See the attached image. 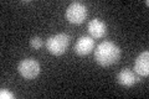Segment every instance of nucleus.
<instances>
[{
  "label": "nucleus",
  "instance_id": "10",
  "mask_svg": "<svg viewBox=\"0 0 149 99\" xmlns=\"http://www.w3.org/2000/svg\"><path fill=\"white\" fill-rule=\"evenodd\" d=\"M0 98L1 99H14L15 98V94L10 93L9 91H6V89H1V91H0Z\"/></svg>",
  "mask_w": 149,
  "mask_h": 99
},
{
  "label": "nucleus",
  "instance_id": "7",
  "mask_svg": "<svg viewBox=\"0 0 149 99\" xmlns=\"http://www.w3.org/2000/svg\"><path fill=\"white\" fill-rule=\"evenodd\" d=\"M134 72L138 76L148 77L149 74V52L144 51L134 61Z\"/></svg>",
  "mask_w": 149,
  "mask_h": 99
},
{
  "label": "nucleus",
  "instance_id": "2",
  "mask_svg": "<svg viewBox=\"0 0 149 99\" xmlns=\"http://www.w3.org/2000/svg\"><path fill=\"white\" fill-rule=\"evenodd\" d=\"M70 42V37L66 34H57L52 35L46 40V48L54 56H61L67 51Z\"/></svg>",
  "mask_w": 149,
  "mask_h": 99
},
{
  "label": "nucleus",
  "instance_id": "1",
  "mask_svg": "<svg viewBox=\"0 0 149 99\" xmlns=\"http://www.w3.org/2000/svg\"><path fill=\"white\" fill-rule=\"evenodd\" d=\"M120 48L111 41H104L100 44L95 50V60L102 67H109V66L117 63L120 58Z\"/></svg>",
  "mask_w": 149,
  "mask_h": 99
},
{
  "label": "nucleus",
  "instance_id": "9",
  "mask_svg": "<svg viewBox=\"0 0 149 99\" xmlns=\"http://www.w3.org/2000/svg\"><path fill=\"white\" fill-rule=\"evenodd\" d=\"M30 46H31L34 50H40L41 47L44 46V40L41 39V37H39V36L31 37V40H30Z\"/></svg>",
  "mask_w": 149,
  "mask_h": 99
},
{
  "label": "nucleus",
  "instance_id": "8",
  "mask_svg": "<svg viewBox=\"0 0 149 99\" xmlns=\"http://www.w3.org/2000/svg\"><path fill=\"white\" fill-rule=\"evenodd\" d=\"M87 30L92 39H102L107 34V25L100 19H93L88 22Z\"/></svg>",
  "mask_w": 149,
  "mask_h": 99
},
{
  "label": "nucleus",
  "instance_id": "4",
  "mask_svg": "<svg viewBox=\"0 0 149 99\" xmlns=\"http://www.w3.org/2000/svg\"><path fill=\"white\" fill-rule=\"evenodd\" d=\"M17 71L22 78L34 79L40 73V64L34 58H25L20 61V63L17 66Z\"/></svg>",
  "mask_w": 149,
  "mask_h": 99
},
{
  "label": "nucleus",
  "instance_id": "5",
  "mask_svg": "<svg viewBox=\"0 0 149 99\" xmlns=\"http://www.w3.org/2000/svg\"><path fill=\"white\" fill-rule=\"evenodd\" d=\"M93 48H95V40L90 36H81L76 41V45H74V52L78 56L90 55Z\"/></svg>",
  "mask_w": 149,
  "mask_h": 99
},
{
  "label": "nucleus",
  "instance_id": "6",
  "mask_svg": "<svg viewBox=\"0 0 149 99\" xmlns=\"http://www.w3.org/2000/svg\"><path fill=\"white\" fill-rule=\"evenodd\" d=\"M117 82L123 87H133L134 84L139 82V76L134 72V71L129 68H124L118 73L117 76Z\"/></svg>",
  "mask_w": 149,
  "mask_h": 99
},
{
  "label": "nucleus",
  "instance_id": "3",
  "mask_svg": "<svg viewBox=\"0 0 149 99\" xmlns=\"http://www.w3.org/2000/svg\"><path fill=\"white\" fill-rule=\"evenodd\" d=\"M87 17V6L82 3H71L66 9V19L68 22L80 25Z\"/></svg>",
  "mask_w": 149,
  "mask_h": 99
}]
</instances>
